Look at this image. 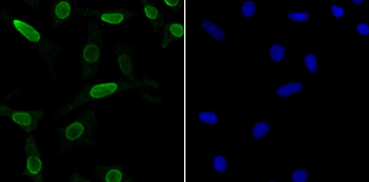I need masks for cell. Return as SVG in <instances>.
<instances>
[{
	"label": "cell",
	"mask_w": 369,
	"mask_h": 182,
	"mask_svg": "<svg viewBox=\"0 0 369 182\" xmlns=\"http://www.w3.org/2000/svg\"><path fill=\"white\" fill-rule=\"evenodd\" d=\"M161 84L158 80L147 76H142L138 82H128L121 80L86 84L71 98L70 100L54 112L48 122L49 127L70 114L82 106L117 96L130 90L142 89L160 90Z\"/></svg>",
	"instance_id": "1"
},
{
	"label": "cell",
	"mask_w": 369,
	"mask_h": 182,
	"mask_svg": "<svg viewBox=\"0 0 369 182\" xmlns=\"http://www.w3.org/2000/svg\"><path fill=\"white\" fill-rule=\"evenodd\" d=\"M1 19L24 40L33 47L45 62L50 76L60 84L56 62L63 47L53 39L47 38L36 25L16 16L8 10L0 11Z\"/></svg>",
	"instance_id": "2"
},
{
	"label": "cell",
	"mask_w": 369,
	"mask_h": 182,
	"mask_svg": "<svg viewBox=\"0 0 369 182\" xmlns=\"http://www.w3.org/2000/svg\"><path fill=\"white\" fill-rule=\"evenodd\" d=\"M97 110L88 108L70 122L62 126H51L50 130L58 138V158H63L78 146L101 147L95 140V129L99 124Z\"/></svg>",
	"instance_id": "3"
},
{
	"label": "cell",
	"mask_w": 369,
	"mask_h": 182,
	"mask_svg": "<svg viewBox=\"0 0 369 182\" xmlns=\"http://www.w3.org/2000/svg\"><path fill=\"white\" fill-rule=\"evenodd\" d=\"M104 46V36L101 25L89 20L87 34L80 54V72L85 82L95 79L99 76L100 60Z\"/></svg>",
	"instance_id": "4"
},
{
	"label": "cell",
	"mask_w": 369,
	"mask_h": 182,
	"mask_svg": "<svg viewBox=\"0 0 369 182\" xmlns=\"http://www.w3.org/2000/svg\"><path fill=\"white\" fill-rule=\"evenodd\" d=\"M77 15L80 16L82 18L94 20L100 25L110 26L122 25L140 14L137 12L129 8L99 10L84 6L77 7Z\"/></svg>",
	"instance_id": "5"
},
{
	"label": "cell",
	"mask_w": 369,
	"mask_h": 182,
	"mask_svg": "<svg viewBox=\"0 0 369 182\" xmlns=\"http://www.w3.org/2000/svg\"><path fill=\"white\" fill-rule=\"evenodd\" d=\"M119 72V80L128 82H138L142 77L137 76L134 64L135 48L127 42L114 40L111 42Z\"/></svg>",
	"instance_id": "6"
},
{
	"label": "cell",
	"mask_w": 369,
	"mask_h": 182,
	"mask_svg": "<svg viewBox=\"0 0 369 182\" xmlns=\"http://www.w3.org/2000/svg\"><path fill=\"white\" fill-rule=\"evenodd\" d=\"M1 115L7 117L24 132L31 133L38 126L46 112L42 110H16L6 105L0 106Z\"/></svg>",
	"instance_id": "7"
},
{
	"label": "cell",
	"mask_w": 369,
	"mask_h": 182,
	"mask_svg": "<svg viewBox=\"0 0 369 182\" xmlns=\"http://www.w3.org/2000/svg\"><path fill=\"white\" fill-rule=\"evenodd\" d=\"M25 167L23 174L33 182L44 181L43 164L36 140L32 136L25 138Z\"/></svg>",
	"instance_id": "8"
},
{
	"label": "cell",
	"mask_w": 369,
	"mask_h": 182,
	"mask_svg": "<svg viewBox=\"0 0 369 182\" xmlns=\"http://www.w3.org/2000/svg\"><path fill=\"white\" fill-rule=\"evenodd\" d=\"M51 28L55 30L77 19V7L68 0H56L49 7Z\"/></svg>",
	"instance_id": "9"
},
{
	"label": "cell",
	"mask_w": 369,
	"mask_h": 182,
	"mask_svg": "<svg viewBox=\"0 0 369 182\" xmlns=\"http://www.w3.org/2000/svg\"><path fill=\"white\" fill-rule=\"evenodd\" d=\"M93 176L102 182H134L125 170L122 162L97 164L91 170Z\"/></svg>",
	"instance_id": "10"
},
{
	"label": "cell",
	"mask_w": 369,
	"mask_h": 182,
	"mask_svg": "<svg viewBox=\"0 0 369 182\" xmlns=\"http://www.w3.org/2000/svg\"><path fill=\"white\" fill-rule=\"evenodd\" d=\"M185 22L179 21L169 20L163 28V36L160 42V48L167 50L175 42L185 39Z\"/></svg>",
	"instance_id": "11"
},
{
	"label": "cell",
	"mask_w": 369,
	"mask_h": 182,
	"mask_svg": "<svg viewBox=\"0 0 369 182\" xmlns=\"http://www.w3.org/2000/svg\"><path fill=\"white\" fill-rule=\"evenodd\" d=\"M140 7L143 16L149 22L155 33L163 28L166 24V16L153 2L141 0Z\"/></svg>",
	"instance_id": "12"
},
{
	"label": "cell",
	"mask_w": 369,
	"mask_h": 182,
	"mask_svg": "<svg viewBox=\"0 0 369 182\" xmlns=\"http://www.w3.org/2000/svg\"><path fill=\"white\" fill-rule=\"evenodd\" d=\"M199 24L203 31L214 40L218 42H223L227 38V32L215 22L203 19L201 20Z\"/></svg>",
	"instance_id": "13"
},
{
	"label": "cell",
	"mask_w": 369,
	"mask_h": 182,
	"mask_svg": "<svg viewBox=\"0 0 369 182\" xmlns=\"http://www.w3.org/2000/svg\"><path fill=\"white\" fill-rule=\"evenodd\" d=\"M303 88V84L300 82H290L278 86L275 92L278 96L285 98L300 92Z\"/></svg>",
	"instance_id": "14"
},
{
	"label": "cell",
	"mask_w": 369,
	"mask_h": 182,
	"mask_svg": "<svg viewBox=\"0 0 369 182\" xmlns=\"http://www.w3.org/2000/svg\"><path fill=\"white\" fill-rule=\"evenodd\" d=\"M212 170L219 175L224 174L228 171L230 162L226 155L223 154H216L212 156L211 161Z\"/></svg>",
	"instance_id": "15"
},
{
	"label": "cell",
	"mask_w": 369,
	"mask_h": 182,
	"mask_svg": "<svg viewBox=\"0 0 369 182\" xmlns=\"http://www.w3.org/2000/svg\"><path fill=\"white\" fill-rule=\"evenodd\" d=\"M271 129V125L267 120H259L251 128V136L256 140H262L269 135Z\"/></svg>",
	"instance_id": "16"
},
{
	"label": "cell",
	"mask_w": 369,
	"mask_h": 182,
	"mask_svg": "<svg viewBox=\"0 0 369 182\" xmlns=\"http://www.w3.org/2000/svg\"><path fill=\"white\" fill-rule=\"evenodd\" d=\"M197 118L201 124L210 126H214L219 122V115L213 110H204L199 112L197 114Z\"/></svg>",
	"instance_id": "17"
},
{
	"label": "cell",
	"mask_w": 369,
	"mask_h": 182,
	"mask_svg": "<svg viewBox=\"0 0 369 182\" xmlns=\"http://www.w3.org/2000/svg\"><path fill=\"white\" fill-rule=\"evenodd\" d=\"M268 54L269 58L273 62H280L285 57L286 49L281 43L275 42L269 47Z\"/></svg>",
	"instance_id": "18"
},
{
	"label": "cell",
	"mask_w": 369,
	"mask_h": 182,
	"mask_svg": "<svg viewBox=\"0 0 369 182\" xmlns=\"http://www.w3.org/2000/svg\"><path fill=\"white\" fill-rule=\"evenodd\" d=\"M258 6L253 0H246L243 2L240 6V12L244 18H251L254 16L257 12Z\"/></svg>",
	"instance_id": "19"
},
{
	"label": "cell",
	"mask_w": 369,
	"mask_h": 182,
	"mask_svg": "<svg viewBox=\"0 0 369 182\" xmlns=\"http://www.w3.org/2000/svg\"><path fill=\"white\" fill-rule=\"evenodd\" d=\"M162 3L165 8L174 14L185 11V1L184 0H163Z\"/></svg>",
	"instance_id": "20"
},
{
	"label": "cell",
	"mask_w": 369,
	"mask_h": 182,
	"mask_svg": "<svg viewBox=\"0 0 369 182\" xmlns=\"http://www.w3.org/2000/svg\"><path fill=\"white\" fill-rule=\"evenodd\" d=\"M288 19L295 22H305L310 18L309 13L306 12H292L288 13Z\"/></svg>",
	"instance_id": "21"
},
{
	"label": "cell",
	"mask_w": 369,
	"mask_h": 182,
	"mask_svg": "<svg viewBox=\"0 0 369 182\" xmlns=\"http://www.w3.org/2000/svg\"><path fill=\"white\" fill-rule=\"evenodd\" d=\"M305 64L307 70L311 73H315L318 68V62L316 56L312 54H309L305 56Z\"/></svg>",
	"instance_id": "22"
},
{
	"label": "cell",
	"mask_w": 369,
	"mask_h": 182,
	"mask_svg": "<svg viewBox=\"0 0 369 182\" xmlns=\"http://www.w3.org/2000/svg\"><path fill=\"white\" fill-rule=\"evenodd\" d=\"M291 178L294 182H305L309 179V174L305 169L298 168L293 172Z\"/></svg>",
	"instance_id": "23"
},
{
	"label": "cell",
	"mask_w": 369,
	"mask_h": 182,
	"mask_svg": "<svg viewBox=\"0 0 369 182\" xmlns=\"http://www.w3.org/2000/svg\"><path fill=\"white\" fill-rule=\"evenodd\" d=\"M148 89H142L139 90L141 96L145 100L154 104H161L163 102V98L154 96L148 92Z\"/></svg>",
	"instance_id": "24"
},
{
	"label": "cell",
	"mask_w": 369,
	"mask_h": 182,
	"mask_svg": "<svg viewBox=\"0 0 369 182\" xmlns=\"http://www.w3.org/2000/svg\"><path fill=\"white\" fill-rule=\"evenodd\" d=\"M68 182H92L88 177L82 174L79 171L75 170L71 172L70 176L69 177Z\"/></svg>",
	"instance_id": "25"
},
{
	"label": "cell",
	"mask_w": 369,
	"mask_h": 182,
	"mask_svg": "<svg viewBox=\"0 0 369 182\" xmlns=\"http://www.w3.org/2000/svg\"><path fill=\"white\" fill-rule=\"evenodd\" d=\"M331 10L333 16L338 18H341L345 12L344 8L337 5H332L331 7Z\"/></svg>",
	"instance_id": "26"
},
{
	"label": "cell",
	"mask_w": 369,
	"mask_h": 182,
	"mask_svg": "<svg viewBox=\"0 0 369 182\" xmlns=\"http://www.w3.org/2000/svg\"><path fill=\"white\" fill-rule=\"evenodd\" d=\"M23 2L32 10L35 13H38L40 12V8L42 2L41 1H23Z\"/></svg>",
	"instance_id": "27"
},
{
	"label": "cell",
	"mask_w": 369,
	"mask_h": 182,
	"mask_svg": "<svg viewBox=\"0 0 369 182\" xmlns=\"http://www.w3.org/2000/svg\"><path fill=\"white\" fill-rule=\"evenodd\" d=\"M356 30L361 36H366L369 34V26L366 23H359L356 26Z\"/></svg>",
	"instance_id": "28"
},
{
	"label": "cell",
	"mask_w": 369,
	"mask_h": 182,
	"mask_svg": "<svg viewBox=\"0 0 369 182\" xmlns=\"http://www.w3.org/2000/svg\"><path fill=\"white\" fill-rule=\"evenodd\" d=\"M351 2H353L356 6H361L364 2V0H352Z\"/></svg>",
	"instance_id": "29"
},
{
	"label": "cell",
	"mask_w": 369,
	"mask_h": 182,
	"mask_svg": "<svg viewBox=\"0 0 369 182\" xmlns=\"http://www.w3.org/2000/svg\"><path fill=\"white\" fill-rule=\"evenodd\" d=\"M268 182H276V181H275V180H269Z\"/></svg>",
	"instance_id": "30"
}]
</instances>
